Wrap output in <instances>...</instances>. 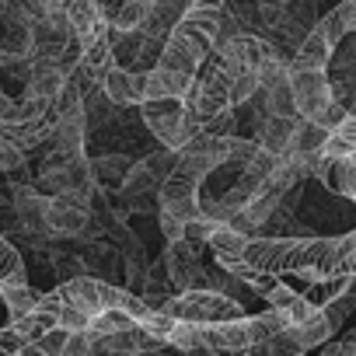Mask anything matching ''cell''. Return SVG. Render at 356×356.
Here are the masks:
<instances>
[{
	"label": "cell",
	"instance_id": "6da1fadb",
	"mask_svg": "<svg viewBox=\"0 0 356 356\" xmlns=\"http://www.w3.org/2000/svg\"><path fill=\"white\" fill-rule=\"evenodd\" d=\"M164 314H171L175 321H189V325H220V321H238L245 318V304L217 293V290H186L175 293L164 304Z\"/></svg>",
	"mask_w": 356,
	"mask_h": 356
},
{
	"label": "cell",
	"instance_id": "7a4b0ae2",
	"mask_svg": "<svg viewBox=\"0 0 356 356\" xmlns=\"http://www.w3.org/2000/svg\"><path fill=\"white\" fill-rule=\"evenodd\" d=\"M290 88H293L297 115L307 119V122H318V126H321L328 105L335 102L328 70H300V67H290Z\"/></svg>",
	"mask_w": 356,
	"mask_h": 356
},
{
	"label": "cell",
	"instance_id": "3957f363",
	"mask_svg": "<svg viewBox=\"0 0 356 356\" xmlns=\"http://www.w3.org/2000/svg\"><path fill=\"white\" fill-rule=\"evenodd\" d=\"M203 248L200 241H171L164 245V262H168V276L175 283L178 293L186 290H207V266H203Z\"/></svg>",
	"mask_w": 356,
	"mask_h": 356
},
{
	"label": "cell",
	"instance_id": "277c9868",
	"mask_svg": "<svg viewBox=\"0 0 356 356\" xmlns=\"http://www.w3.org/2000/svg\"><path fill=\"white\" fill-rule=\"evenodd\" d=\"M98 196V193H95ZM95 196L91 193H60L53 196L49 203V234L53 238H84L88 224H91V207H95Z\"/></svg>",
	"mask_w": 356,
	"mask_h": 356
},
{
	"label": "cell",
	"instance_id": "5b68a950",
	"mask_svg": "<svg viewBox=\"0 0 356 356\" xmlns=\"http://www.w3.org/2000/svg\"><path fill=\"white\" fill-rule=\"evenodd\" d=\"M210 49H213V42H207V39H200L196 32H189V29L178 25V29L164 39V49H161L157 67L182 70V74H193V77H196V70L207 63Z\"/></svg>",
	"mask_w": 356,
	"mask_h": 356
},
{
	"label": "cell",
	"instance_id": "8992f818",
	"mask_svg": "<svg viewBox=\"0 0 356 356\" xmlns=\"http://www.w3.org/2000/svg\"><path fill=\"white\" fill-rule=\"evenodd\" d=\"M140 119L150 129L154 140H161V147L182 150V119H186V102L178 98H161V102H143L140 105Z\"/></svg>",
	"mask_w": 356,
	"mask_h": 356
},
{
	"label": "cell",
	"instance_id": "52a82bcc",
	"mask_svg": "<svg viewBox=\"0 0 356 356\" xmlns=\"http://www.w3.org/2000/svg\"><path fill=\"white\" fill-rule=\"evenodd\" d=\"M276 53H280V49H276L273 42H266L262 35H252V32H245V35H238V39L217 46V60H220V67H227L231 74H259L262 63H266L269 56H276Z\"/></svg>",
	"mask_w": 356,
	"mask_h": 356
},
{
	"label": "cell",
	"instance_id": "ba28073f",
	"mask_svg": "<svg viewBox=\"0 0 356 356\" xmlns=\"http://www.w3.org/2000/svg\"><path fill=\"white\" fill-rule=\"evenodd\" d=\"M49 203H53V196H46L39 186H15V193H11V207H15L22 231L39 245L46 238H53L49 234Z\"/></svg>",
	"mask_w": 356,
	"mask_h": 356
},
{
	"label": "cell",
	"instance_id": "9c48e42d",
	"mask_svg": "<svg viewBox=\"0 0 356 356\" xmlns=\"http://www.w3.org/2000/svg\"><path fill=\"white\" fill-rule=\"evenodd\" d=\"M200 342L210 356H248L255 349V335L248 325V314L238 321L220 325H200Z\"/></svg>",
	"mask_w": 356,
	"mask_h": 356
},
{
	"label": "cell",
	"instance_id": "30bf717a",
	"mask_svg": "<svg viewBox=\"0 0 356 356\" xmlns=\"http://www.w3.org/2000/svg\"><path fill=\"white\" fill-rule=\"evenodd\" d=\"M60 321H56V311H46V307H35L32 314L25 318H15L0 328V356H18L25 346L39 342L46 332H53Z\"/></svg>",
	"mask_w": 356,
	"mask_h": 356
},
{
	"label": "cell",
	"instance_id": "8fae6325",
	"mask_svg": "<svg viewBox=\"0 0 356 356\" xmlns=\"http://www.w3.org/2000/svg\"><path fill=\"white\" fill-rule=\"evenodd\" d=\"M102 91H105L119 108L143 105V98H147V70H122V67H112V70L102 77Z\"/></svg>",
	"mask_w": 356,
	"mask_h": 356
},
{
	"label": "cell",
	"instance_id": "7c38bea8",
	"mask_svg": "<svg viewBox=\"0 0 356 356\" xmlns=\"http://www.w3.org/2000/svg\"><path fill=\"white\" fill-rule=\"evenodd\" d=\"M297 126H300V115H266V119L255 126V140H259V147H266L269 154L290 157Z\"/></svg>",
	"mask_w": 356,
	"mask_h": 356
},
{
	"label": "cell",
	"instance_id": "4fadbf2b",
	"mask_svg": "<svg viewBox=\"0 0 356 356\" xmlns=\"http://www.w3.org/2000/svg\"><path fill=\"white\" fill-rule=\"evenodd\" d=\"M67 88V70L53 60H32V74H29V84H25V95L29 98H39V102H49L56 105V98L63 95Z\"/></svg>",
	"mask_w": 356,
	"mask_h": 356
},
{
	"label": "cell",
	"instance_id": "5bb4252c",
	"mask_svg": "<svg viewBox=\"0 0 356 356\" xmlns=\"http://www.w3.org/2000/svg\"><path fill=\"white\" fill-rule=\"evenodd\" d=\"M193 84H196L193 74L154 67V70H147V98L143 102H161V98H178V102H182L193 91Z\"/></svg>",
	"mask_w": 356,
	"mask_h": 356
},
{
	"label": "cell",
	"instance_id": "9a60e30c",
	"mask_svg": "<svg viewBox=\"0 0 356 356\" xmlns=\"http://www.w3.org/2000/svg\"><path fill=\"white\" fill-rule=\"evenodd\" d=\"M88 115H60L56 119V129H53V140H49V150L53 154H63V157H74V154H84V143H88Z\"/></svg>",
	"mask_w": 356,
	"mask_h": 356
},
{
	"label": "cell",
	"instance_id": "2e32d148",
	"mask_svg": "<svg viewBox=\"0 0 356 356\" xmlns=\"http://www.w3.org/2000/svg\"><path fill=\"white\" fill-rule=\"evenodd\" d=\"M332 56H335V46L328 42V35L314 25L304 42L297 46V56L290 60V67H300V70H328L332 67Z\"/></svg>",
	"mask_w": 356,
	"mask_h": 356
},
{
	"label": "cell",
	"instance_id": "e0dca14e",
	"mask_svg": "<svg viewBox=\"0 0 356 356\" xmlns=\"http://www.w3.org/2000/svg\"><path fill=\"white\" fill-rule=\"evenodd\" d=\"M133 164H136V161L126 157V154H98V157H91L95 186H98L102 193H119Z\"/></svg>",
	"mask_w": 356,
	"mask_h": 356
},
{
	"label": "cell",
	"instance_id": "ac0fdd59",
	"mask_svg": "<svg viewBox=\"0 0 356 356\" xmlns=\"http://www.w3.org/2000/svg\"><path fill=\"white\" fill-rule=\"evenodd\" d=\"M248 234H241V231H234L231 224H220L213 234H210V241H207V248L213 252V259L224 266V269H231V266H238L241 259H245V248H248Z\"/></svg>",
	"mask_w": 356,
	"mask_h": 356
},
{
	"label": "cell",
	"instance_id": "d6986e66",
	"mask_svg": "<svg viewBox=\"0 0 356 356\" xmlns=\"http://www.w3.org/2000/svg\"><path fill=\"white\" fill-rule=\"evenodd\" d=\"M339 328L325 318V311H318L314 318H307L304 325H290L286 328V335L300 346V353H307V349H318V346H325V342H332V335H335Z\"/></svg>",
	"mask_w": 356,
	"mask_h": 356
},
{
	"label": "cell",
	"instance_id": "ffe728a7",
	"mask_svg": "<svg viewBox=\"0 0 356 356\" xmlns=\"http://www.w3.org/2000/svg\"><path fill=\"white\" fill-rule=\"evenodd\" d=\"M29 273H25V259L22 252L0 234V286H25Z\"/></svg>",
	"mask_w": 356,
	"mask_h": 356
},
{
	"label": "cell",
	"instance_id": "44dd1931",
	"mask_svg": "<svg viewBox=\"0 0 356 356\" xmlns=\"http://www.w3.org/2000/svg\"><path fill=\"white\" fill-rule=\"evenodd\" d=\"M39 297H42V293H35L29 283H25V286H0V304L8 307L11 321H15V318L32 314V311L39 307Z\"/></svg>",
	"mask_w": 356,
	"mask_h": 356
},
{
	"label": "cell",
	"instance_id": "7402d4cb",
	"mask_svg": "<svg viewBox=\"0 0 356 356\" xmlns=\"http://www.w3.org/2000/svg\"><path fill=\"white\" fill-rule=\"evenodd\" d=\"M126 200H136V196H157L161 193V182L154 178V171L143 164V161H136L133 168H129V175H126V182H122V189H119Z\"/></svg>",
	"mask_w": 356,
	"mask_h": 356
},
{
	"label": "cell",
	"instance_id": "603a6c76",
	"mask_svg": "<svg viewBox=\"0 0 356 356\" xmlns=\"http://www.w3.org/2000/svg\"><path fill=\"white\" fill-rule=\"evenodd\" d=\"M129 328H136V318L126 314V311H115V307L112 311H102L88 325V332H95V335H115V332H129Z\"/></svg>",
	"mask_w": 356,
	"mask_h": 356
},
{
	"label": "cell",
	"instance_id": "cb8c5ba5",
	"mask_svg": "<svg viewBox=\"0 0 356 356\" xmlns=\"http://www.w3.org/2000/svg\"><path fill=\"white\" fill-rule=\"evenodd\" d=\"M147 15H150V4H140V0H126V4L115 11V18H112V29H119V32H136V29H143Z\"/></svg>",
	"mask_w": 356,
	"mask_h": 356
},
{
	"label": "cell",
	"instance_id": "d4e9b609",
	"mask_svg": "<svg viewBox=\"0 0 356 356\" xmlns=\"http://www.w3.org/2000/svg\"><path fill=\"white\" fill-rule=\"evenodd\" d=\"M356 276V227L339 234V262H335V280Z\"/></svg>",
	"mask_w": 356,
	"mask_h": 356
},
{
	"label": "cell",
	"instance_id": "484cf974",
	"mask_svg": "<svg viewBox=\"0 0 356 356\" xmlns=\"http://www.w3.org/2000/svg\"><path fill=\"white\" fill-rule=\"evenodd\" d=\"M25 168V150L18 147V140L0 126V171H22Z\"/></svg>",
	"mask_w": 356,
	"mask_h": 356
},
{
	"label": "cell",
	"instance_id": "4316f807",
	"mask_svg": "<svg viewBox=\"0 0 356 356\" xmlns=\"http://www.w3.org/2000/svg\"><path fill=\"white\" fill-rule=\"evenodd\" d=\"M297 297H300V293H297L293 286H286V283L280 280V283H276V286H273V290H269V293L262 297V300H266L269 307H280V311H286V307H290V304H293Z\"/></svg>",
	"mask_w": 356,
	"mask_h": 356
},
{
	"label": "cell",
	"instance_id": "83f0119b",
	"mask_svg": "<svg viewBox=\"0 0 356 356\" xmlns=\"http://www.w3.org/2000/svg\"><path fill=\"white\" fill-rule=\"evenodd\" d=\"M67 335H70V332L56 325V328H53V332H46V335H42V339H39L35 346H39L42 353H49V356H63V346H67Z\"/></svg>",
	"mask_w": 356,
	"mask_h": 356
},
{
	"label": "cell",
	"instance_id": "f1b7e54d",
	"mask_svg": "<svg viewBox=\"0 0 356 356\" xmlns=\"http://www.w3.org/2000/svg\"><path fill=\"white\" fill-rule=\"evenodd\" d=\"M157 220H161L164 245H171V241H182V238H186V224L178 220V217H171V213H161V210H157Z\"/></svg>",
	"mask_w": 356,
	"mask_h": 356
},
{
	"label": "cell",
	"instance_id": "f546056e",
	"mask_svg": "<svg viewBox=\"0 0 356 356\" xmlns=\"http://www.w3.org/2000/svg\"><path fill=\"white\" fill-rule=\"evenodd\" d=\"M63 356H91V332H70L67 335V346H63Z\"/></svg>",
	"mask_w": 356,
	"mask_h": 356
},
{
	"label": "cell",
	"instance_id": "4dcf8cb0",
	"mask_svg": "<svg viewBox=\"0 0 356 356\" xmlns=\"http://www.w3.org/2000/svg\"><path fill=\"white\" fill-rule=\"evenodd\" d=\"M217 227H220V224H213V220L200 217V220H189V224H186V238H189V241H200V245H207V241H210V234H213Z\"/></svg>",
	"mask_w": 356,
	"mask_h": 356
},
{
	"label": "cell",
	"instance_id": "1f68e13d",
	"mask_svg": "<svg viewBox=\"0 0 356 356\" xmlns=\"http://www.w3.org/2000/svg\"><path fill=\"white\" fill-rule=\"evenodd\" d=\"M332 133H339V136H342V140H346V143L356 150V115H353V112H349V115H346V122H342V126H335Z\"/></svg>",
	"mask_w": 356,
	"mask_h": 356
},
{
	"label": "cell",
	"instance_id": "d6a6232c",
	"mask_svg": "<svg viewBox=\"0 0 356 356\" xmlns=\"http://www.w3.org/2000/svg\"><path fill=\"white\" fill-rule=\"evenodd\" d=\"M227 0H193L189 11H200V15H220Z\"/></svg>",
	"mask_w": 356,
	"mask_h": 356
},
{
	"label": "cell",
	"instance_id": "836d02e7",
	"mask_svg": "<svg viewBox=\"0 0 356 356\" xmlns=\"http://www.w3.org/2000/svg\"><path fill=\"white\" fill-rule=\"evenodd\" d=\"M140 356H189L186 349H175L171 342H164V346H157V349H147V353H140Z\"/></svg>",
	"mask_w": 356,
	"mask_h": 356
},
{
	"label": "cell",
	"instance_id": "e575fe53",
	"mask_svg": "<svg viewBox=\"0 0 356 356\" xmlns=\"http://www.w3.org/2000/svg\"><path fill=\"white\" fill-rule=\"evenodd\" d=\"M22 356H49V353H42V349L32 342V346H25V349H22Z\"/></svg>",
	"mask_w": 356,
	"mask_h": 356
},
{
	"label": "cell",
	"instance_id": "d590c367",
	"mask_svg": "<svg viewBox=\"0 0 356 356\" xmlns=\"http://www.w3.org/2000/svg\"><path fill=\"white\" fill-rule=\"evenodd\" d=\"M8 8H11V0H0V15H4Z\"/></svg>",
	"mask_w": 356,
	"mask_h": 356
},
{
	"label": "cell",
	"instance_id": "8d00e7d4",
	"mask_svg": "<svg viewBox=\"0 0 356 356\" xmlns=\"http://www.w3.org/2000/svg\"><path fill=\"white\" fill-rule=\"evenodd\" d=\"M346 339H349V342H353V346H356V328H353V332H349V335H346Z\"/></svg>",
	"mask_w": 356,
	"mask_h": 356
},
{
	"label": "cell",
	"instance_id": "74e56055",
	"mask_svg": "<svg viewBox=\"0 0 356 356\" xmlns=\"http://www.w3.org/2000/svg\"><path fill=\"white\" fill-rule=\"evenodd\" d=\"M259 4H283V0H259Z\"/></svg>",
	"mask_w": 356,
	"mask_h": 356
},
{
	"label": "cell",
	"instance_id": "f35d334b",
	"mask_svg": "<svg viewBox=\"0 0 356 356\" xmlns=\"http://www.w3.org/2000/svg\"><path fill=\"white\" fill-rule=\"evenodd\" d=\"M140 4H150V8H154V4H157V0H140Z\"/></svg>",
	"mask_w": 356,
	"mask_h": 356
},
{
	"label": "cell",
	"instance_id": "ab89813d",
	"mask_svg": "<svg viewBox=\"0 0 356 356\" xmlns=\"http://www.w3.org/2000/svg\"><path fill=\"white\" fill-rule=\"evenodd\" d=\"M349 112H353V115H356V105H353V108H349Z\"/></svg>",
	"mask_w": 356,
	"mask_h": 356
}]
</instances>
